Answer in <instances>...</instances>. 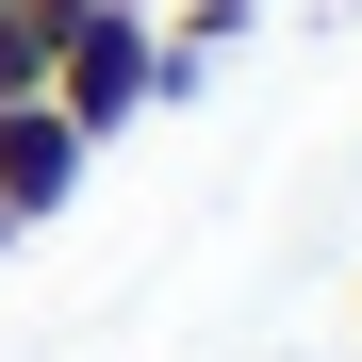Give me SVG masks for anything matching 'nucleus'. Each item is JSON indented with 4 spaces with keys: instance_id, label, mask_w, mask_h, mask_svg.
Masks as SVG:
<instances>
[{
    "instance_id": "f03ea898",
    "label": "nucleus",
    "mask_w": 362,
    "mask_h": 362,
    "mask_svg": "<svg viewBox=\"0 0 362 362\" xmlns=\"http://www.w3.org/2000/svg\"><path fill=\"white\" fill-rule=\"evenodd\" d=\"M83 165H99V148H83L49 99H0V214H17V230L66 214V198H83Z\"/></svg>"
},
{
    "instance_id": "7ed1b4c3",
    "label": "nucleus",
    "mask_w": 362,
    "mask_h": 362,
    "mask_svg": "<svg viewBox=\"0 0 362 362\" xmlns=\"http://www.w3.org/2000/svg\"><path fill=\"white\" fill-rule=\"evenodd\" d=\"M148 33H165V49H148V99H198V83L230 66V49L264 33V0H165Z\"/></svg>"
},
{
    "instance_id": "f257e3e1",
    "label": "nucleus",
    "mask_w": 362,
    "mask_h": 362,
    "mask_svg": "<svg viewBox=\"0 0 362 362\" xmlns=\"http://www.w3.org/2000/svg\"><path fill=\"white\" fill-rule=\"evenodd\" d=\"M148 0H83V17H66V49H49V115H66V132L83 148H115V132H132V115H165L148 99Z\"/></svg>"
},
{
    "instance_id": "20e7f679",
    "label": "nucleus",
    "mask_w": 362,
    "mask_h": 362,
    "mask_svg": "<svg viewBox=\"0 0 362 362\" xmlns=\"http://www.w3.org/2000/svg\"><path fill=\"white\" fill-rule=\"evenodd\" d=\"M0 247H17V214H0Z\"/></svg>"
}]
</instances>
